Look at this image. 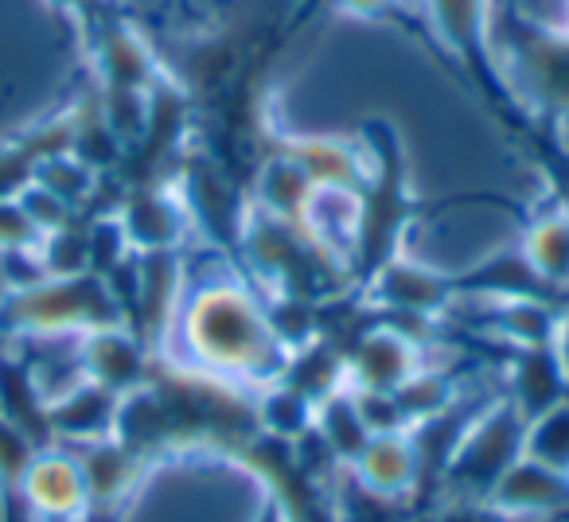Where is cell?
I'll use <instances>...</instances> for the list:
<instances>
[{
  "mask_svg": "<svg viewBox=\"0 0 569 522\" xmlns=\"http://www.w3.org/2000/svg\"><path fill=\"white\" fill-rule=\"evenodd\" d=\"M418 9L437 32V40L457 56V63L480 79L491 102H507L511 90L499 71L496 36H491V0H418Z\"/></svg>",
  "mask_w": 569,
  "mask_h": 522,
  "instance_id": "cell-6",
  "label": "cell"
},
{
  "mask_svg": "<svg viewBox=\"0 0 569 522\" xmlns=\"http://www.w3.org/2000/svg\"><path fill=\"white\" fill-rule=\"evenodd\" d=\"M519 245H522V253H527L530 265H535L538 278L566 297V289H569V211L561 207V199L546 207V211L538 207V211L530 214L527 227H522Z\"/></svg>",
  "mask_w": 569,
  "mask_h": 522,
  "instance_id": "cell-17",
  "label": "cell"
},
{
  "mask_svg": "<svg viewBox=\"0 0 569 522\" xmlns=\"http://www.w3.org/2000/svg\"><path fill=\"white\" fill-rule=\"evenodd\" d=\"M32 522H74V519H36L32 514Z\"/></svg>",
  "mask_w": 569,
  "mask_h": 522,
  "instance_id": "cell-29",
  "label": "cell"
},
{
  "mask_svg": "<svg viewBox=\"0 0 569 522\" xmlns=\"http://www.w3.org/2000/svg\"><path fill=\"white\" fill-rule=\"evenodd\" d=\"M433 522H515L488 499H441L433 506Z\"/></svg>",
  "mask_w": 569,
  "mask_h": 522,
  "instance_id": "cell-22",
  "label": "cell"
},
{
  "mask_svg": "<svg viewBox=\"0 0 569 522\" xmlns=\"http://www.w3.org/2000/svg\"><path fill=\"white\" fill-rule=\"evenodd\" d=\"M499 71L515 106L542 121H569V32L561 24H522Z\"/></svg>",
  "mask_w": 569,
  "mask_h": 522,
  "instance_id": "cell-5",
  "label": "cell"
},
{
  "mask_svg": "<svg viewBox=\"0 0 569 522\" xmlns=\"http://www.w3.org/2000/svg\"><path fill=\"white\" fill-rule=\"evenodd\" d=\"M0 522H32V511L24 506L20 491H0Z\"/></svg>",
  "mask_w": 569,
  "mask_h": 522,
  "instance_id": "cell-25",
  "label": "cell"
},
{
  "mask_svg": "<svg viewBox=\"0 0 569 522\" xmlns=\"http://www.w3.org/2000/svg\"><path fill=\"white\" fill-rule=\"evenodd\" d=\"M522 456L538 460L546 468L569 472V398L553 405L550 413L527 421V441H522Z\"/></svg>",
  "mask_w": 569,
  "mask_h": 522,
  "instance_id": "cell-19",
  "label": "cell"
},
{
  "mask_svg": "<svg viewBox=\"0 0 569 522\" xmlns=\"http://www.w3.org/2000/svg\"><path fill=\"white\" fill-rule=\"evenodd\" d=\"M561 28L569 32V0H566V17H561Z\"/></svg>",
  "mask_w": 569,
  "mask_h": 522,
  "instance_id": "cell-28",
  "label": "cell"
},
{
  "mask_svg": "<svg viewBox=\"0 0 569 522\" xmlns=\"http://www.w3.org/2000/svg\"><path fill=\"white\" fill-rule=\"evenodd\" d=\"M522 441H527V421L496 390L460 436L445 468L441 499H488L507 468L522 456Z\"/></svg>",
  "mask_w": 569,
  "mask_h": 522,
  "instance_id": "cell-4",
  "label": "cell"
},
{
  "mask_svg": "<svg viewBox=\"0 0 569 522\" xmlns=\"http://www.w3.org/2000/svg\"><path fill=\"white\" fill-rule=\"evenodd\" d=\"M4 320L20 332L63 335V332H98V328L126 324L121 304L110 281L98 273H74V278H40L20 285L4 304Z\"/></svg>",
  "mask_w": 569,
  "mask_h": 522,
  "instance_id": "cell-3",
  "label": "cell"
},
{
  "mask_svg": "<svg viewBox=\"0 0 569 522\" xmlns=\"http://www.w3.org/2000/svg\"><path fill=\"white\" fill-rule=\"evenodd\" d=\"M488 503L499 506L515 522H527V519L550 522L569 511V472H558V468H546L530 456H519L503 472V480L491 488Z\"/></svg>",
  "mask_w": 569,
  "mask_h": 522,
  "instance_id": "cell-13",
  "label": "cell"
},
{
  "mask_svg": "<svg viewBox=\"0 0 569 522\" xmlns=\"http://www.w3.org/2000/svg\"><path fill=\"white\" fill-rule=\"evenodd\" d=\"M406 522H433V506H429V511H413Z\"/></svg>",
  "mask_w": 569,
  "mask_h": 522,
  "instance_id": "cell-26",
  "label": "cell"
},
{
  "mask_svg": "<svg viewBox=\"0 0 569 522\" xmlns=\"http://www.w3.org/2000/svg\"><path fill=\"white\" fill-rule=\"evenodd\" d=\"M164 355L246 390L277 382L289 363V351L269 324L261 289L242 281L234 270H219L183 289Z\"/></svg>",
  "mask_w": 569,
  "mask_h": 522,
  "instance_id": "cell-1",
  "label": "cell"
},
{
  "mask_svg": "<svg viewBox=\"0 0 569 522\" xmlns=\"http://www.w3.org/2000/svg\"><path fill=\"white\" fill-rule=\"evenodd\" d=\"M367 180L359 191L356 238H351L348 270L356 289H363L375 273L402 253L406 230L421 214V203L410 195V172H406V149L395 126L367 121L363 129Z\"/></svg>",
  "mask_w": 569,
  "mask_h": 522,
  "instance_id": "cell-2",
  "label": "cell"
},
{
  "mask_svg": "<svg viewBox=\"0 0 569 522\" xmlns=\"http://www.w3.org/2000/svg\"><path fill=\"white\" fill-rule=\"evenodd\" d=\"M20 499L36 519H82L87 506V483H82V468L67 444H51L40 449L28 464L24 480H20Z\"/></svg>",
  "mask_w": 569,
  "mask_h": 522,
  "instance_id": "cell-11",
  "label": "cell"
},
{
  "mask_svg": "<svg viewBox=\"0 0 569 522\" xmlns=\"http://www.w3.org/2000/svg\"><path fill=\"white\" fill-rule=\"evenodd\" d=\"M36 452L40 449L12 421L0 418V491H20V480H24Z\"/></svg>",
  "mask_w": 569,
  "mask_h": 522,
  "instance_id": "cell-20",
  "label": "cell"
},
{
  "mask_svg": "<svg viewBox=\"0 0 569 522\" xmlns=\"http://www.w3.org/2000/svg\"><path fill=\"white\" fill-rule=\"evenodd\" d=\"M550 348H553V355H558V367H561V374H566V382H569V309H561L558 332H553Z\"/></svg>",
  "mask_w": 569,
  "mask_h": 522,
  "instance_id": "cell-24",
  "label": "cell"
},
{
  "mask_svg": "<svg viewBox=\"0 0 569 522\" xmlns=\"http://www.w3.org/2000/svg\"><path fill=\"white\" fill-rule=\"evenodd\" d=\"M40 242V227L28 219L20 199H0V250H32Z\"/></svg>",
  "mask_w": 569,
  "mask_h": 522,
  "instance_id": "cell-21",
  "label": "cell"
},
{
  "mask_svg": "<svg viewBox=\"0 0 569 522\" xmlns=\"http://www.w3.org/2000/svg\"><path fill=\"white\" fill-rule=\"evenodd\" d=\"M56 4H67V9H71V4H87V0H56Z\"/></svg>",
  "mask_w": 569,
  "mask_h": 522,
  "instance_id": "cell-27",
  "label": "cell"
},
{
  "mask_svg": "<svg viewBox=\"0 0 569 522\" xmlns=\"http://www.w3.org/2000/svg\"><path fill=\"white\" fill-rule=\"evenodd\" d=\"M336 4H340L343 12H351V17H367V20L410 12V9H406V0H336Z\"/></svg>",
  "mask_w": 569,
  "mask_h": 522,
  "instance_id": "cell-23",
  "label": "cell"
},
{
  "mask_svg": "<svg viewBox=\"0 0 569 522\" xmlns=\"http://www.w3.org/2000/svg\"><path fill=\"white\" fill-rule=\"evenodd\" d=\"M452 278H457V301H553L566 309V297L538 278L535 265L522 253V245H503V250L476 261L472 270L452 273Z\"/></svg>",
  "mask_w": 569,
  "mask_h": 522,
  "instance_id": "cell-10",
  "label": "cell"
},
{
  "mask_svg": "<svg viewBox=\"0 0 569 522\" xmlns=\"http://www.w3.org/2000/svg\"><path fill=\"white\" fill-rule=\"evenodd\" d=\"M343 351H348V390H398L426 355L418 343L375 317Z\"/></svg>",
  "mask_w": 569,
  "mask_h": 522,
  "instance_id": "cell-9",
  "label": "cell"
},
{
  "mask_svg": "<svg viewBox=\"0 0 569 522\" xmlns=\"http://www.w3.org/2000/svg\"><path fill=\"white\" fill-rule=\"evenodd\" d=\"M317 436L325 441V449L340 460L343 468H351L359 460V452L371 441V429L359 418V405L351 398V390H336L332 398L317 405Z\"/></svg>",
  "mask_w": 569,
  "mask_h": 522,
  "instance_id": "cell-18",
  "label": "cell"
},
{
  "mask_svg": "<svg viewBox=\"0 0 569 522\" xmlns=\"http://www.w3.org/2000/svg\"><path fill=\"white\" fill-rule=\"evenodd\" d=\"M71 452L79 456L82 483H87V506H82L79 522H126L157 468L144 464L137 452H129L113 436L74 444Z\"/></svg>",
  "mask_w": 569,
  "mask_h": 522,
  "instance_id": "cell-7",
  "label": "cell"
},
{
  "mask_svg": "<svg viewBox=\"0 0 569 522\" xmlns=\"http://www.w3.org/2000/svg\"><path fill=\"white\" fill-rule=\"evenodd\" d=\"M152 351L133 328H98V332L79 335V371L87 382L113 390V394H129L137 390L152 371Z\"/></svg>",
  "mask_w": 569,
  "mask_h": 522,
  "instance_id": "cell-12",
  "label": "cell"
},
{
  "mask_svg": "<svg viewBox=\"0 0 569 522\" xmlns=\"http://www.w3.org/2000/svg\"><path fill=\"white\" fill-rule=\"evenodd\" d=\"M499 394L522 413V421H535L550 413L569 398V382L558 367L553 348H507V371Z\"/></svg>",
  "mask_w": 569,
  "mask_h": 522,
  "instance_id": "cell-14",
  "label": "cell"
},
{
  "mask_svg": "<svg viewBox=\"0 0 569 522\" xmlns=\"http://www.w3.org/2000/svg\"><path fill=\"white\" fill-rule=\"evenodd\" d=\"M118 402L121 394L98 387V382H71L63 394L48 398V425L56 444H90L113 436V421H118Z\"/></svg>",
  "mask_w": 569,
  "mask_h": 522,
  "instance_id": "cell-15",
  "label": "cell"
},
{
  "mask_svg": "<svg viewBox=\"0 0 569 522\" xmlns=\"http://www.w3.org/2000/svg\"><path fill=\"white\" fill-rule=\"evenodd\" d=\"M359 297L367 309L375 312H402V317H429V320H449L452 304H457V278L445 270H433L426 261H413L398 253L387 261Z\"/></svg>",
  "mask_w": 569,
  "mask_h": 522,
  "instance_id": "cell-8",
  "label": "cell"
},
{
  "mask_svg": "<svg viewBox=\"0 0 569 522\" xmlns=\"http://www.w3.org/2000/svg\"><path fill=\"white\" fill-rule=\"evenodd\" d=\"M348 472L356 475V483H363L371 495L395 499V503H413V488H418V452H413L410 433H375Z\"/></svg>",
  "mask_w": 569,
  "mask_h": 522,
  "instance_id": "cell-16",
  "label": "cell"
}]
</instances>
